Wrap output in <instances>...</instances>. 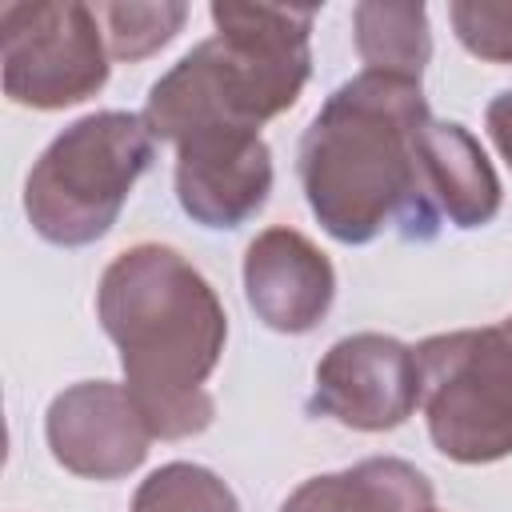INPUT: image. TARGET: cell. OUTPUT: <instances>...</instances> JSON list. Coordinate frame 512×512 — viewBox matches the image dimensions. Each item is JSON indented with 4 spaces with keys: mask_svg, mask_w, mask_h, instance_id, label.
<instances>
[{
    "mask_svg": "<svg viewBox=\"0 0 512 512\" xmlns=\"http://www.w3.org/2000/svg\"><path fill=\"white\" fill-rule=\"evenodd\" d=\"M428 120L424 88L384 72H360L320 104L300 136L296 172L312 216L332 240L368 244L388 228L404 240L440 232L420 176Z\"/></svg>",
    "mask_w": 512,
    "mask_h": 512,
    "instance_id": "6da1fadb",
    "label": "cell"
},
{
    "mask_svg": "<svg viewBox=\"0 0 512 512\" xmlns=\"http://www.w3.org/2000/svg\"><path fill=\"white\" fill-rule=\"evenodd\" d=\"M96 320L156 440H188L216 420L204 384L224 356L228 316L188 256L152 240L124 248L100 276Z\"/></svg>",
    "mask_w": 512,
    "mask_h": 512,
    "instance_id": "7a4b0ae2",
    "label": "cell"
},
{
    "mask_svg": "<svg viewBox=\"0 0 512 512\" xmlns=\"http://www.w3.org/2000/svg\"><path fill=\"white\" fill-rule=\"evenodd\" d=\"M216 32L184 52L144 100V120L156 140L176 144L180 136L228 124L256 128L288 112L312 76V24L316 8L276 4H212Z\"/></svg>",
    "mask_w": 512,
    "mask_h": 512,
    "instance_id": "3957f363",
    "label": "cell"
},
{
    "mask_svg": "<svg viewBox=\"0 0 512 512\" xmlns=\"http://www.w3.org/2000/svg\"><path fill=\"white\" fill-rule=\"evenodd\" d=\"M156 156L140 112H92L68 124L24 180V216L56 248H84L112 232L124 200Z\"/></svg>",
    "mask_w": 512,
    "mask_h": 512,
    "instance_id": "277c9868",
    "label": "cell"
},
{
    "mask_svg": "<svg viewBox=\"0 0 512 512\" xmlns=\"http://www.w3.org/2000/svg\"><path fill=\"white\" fill-rule=\"evenodd\" d=\"M416 368L424 424L440 456L456 464L512 456V344L500 324L420 340Z\"/></svg>",
    "mask_w": 512,
    "mask_h": 512,
    "instance_id": "5b68a950",
    "label": "cell"
},
{
    "mask_svg": "<svg viewBox=\"0 0 512 512\" xmlns=\"http://www.w3.org/2000/svg\"><path fill=\"white\" fill-rule=\"evenodd\" d=\"M0 80L20 108L60 112L108 84V40L80 0H12L0 8Z\"/></svg>",
    "mask_w": 512,
    "mask_h": 512,
    "instance_id": "8992f818",
    "label": "cell"
},
{
    "mask_svg": "<svg viewBox=\"0 0 512 512\" xmlns=\"http://www.w3.org/2000/svg\"><path fill=\"white\" fill-rule=\"evenodd\" d=\"M420 404L416 348L384 332H352L336 340L320 364L308 396V416H328L356 432L400 428Z\"/></svg>",
    "mask_w": 512,
    "mask_h": 512,
    "instance_id": "52a82bcc",
    "label": "cell"
},
{
    "mask_svg": "<svg viewBox=\"0 0 512 512\" xmlns=\"http://www.w3.org/2000/svg\"><path fill=\"white\" fill-rule=\"evenodd\" d=\"M176 200L204 228H240L272 192V152L256 128L208 124L176 144Z\"/></svg>",
    "mask_w": 512,
    "mask_h": 512,
    "instance_id": "ba28073f",
    "label": "cell"
},
{
    "mask_svg": "<svg viewBox=\"0 0 512 512\" xmlns=\"http://www.w3.org/2000/svg\"><path fill=\"white\" fill-rule=\"evenodd\" d=\"M52 460L84 480H120L136 472L156 440L124 384L80 380L52 396L44 412Z\"/></svg>",
    "mask_w": 512,
    "mask_h": 512,
    "instance_id": "9c48e42d",
    "label": "cell"
},
{
    "mask_svg": "<svg viewBox=\"0 0 512 512\" xmlns=\"http://www.w3.org/2000/svg\"><path fill=\"white\" fill-rule=\"evenodd\" d=\"M244 296L264 328L304 336L328 316L336 272L304 232L264 228L244 248Z\"/></svg>",
    "mask_w": 512,
    "mask_h": 512,
    "instance_id": "30bf717a",
    "label": "cell"
},
{
    "mask_svg": "<svg viewBox=\"0 0 512 512\" xmlns=\"http://www.w3.org/2000/svg\"><path fill=\"white\" fill-rule=\"evenodd\" d=\"M424 204L444 228H484L496 220L504 188L480 140L456 120H428L420 132Z\"/></svg>",
    "mask_w": 512,
    "mask_h": 512,
    "instance_id": "8fae6325",
    "label": "cell"
},
{
    "mask_svg": "<svg viewBox=\"0 0 512 512\" xmlns=\"http://www.w3.org/2000/svg\"><path fill=\"white\" fill-rule=\"evenodd\" d=\"M428 476L400 456H368L352 468L304 480L280 512H428Z\"/></svg>",
    "mask_w": 512,
    "mask_h": 512,
    "instance_id": "7c38bea8",
    "label": "cell"
},
{
    "mask_svg": "<svg viewBox=\"0 0 512 512\" xmlns=\"http://www.w3.org/2000/svg\"><path fill=\"white\" fill-rule=\"evenodd\" d=\"M352 40L364 60V72H384L420 84L432 60V32L424 4L364 0L352 8Z\"/></svg>",
    "mask_w": 512,
    "mask_h": 512,
    "instance_id": "4fadbf2b",
    "label": "cell"
},
{
    "mask_svg": "<svg viewBox=\"0 0 512 512\" xmlns=\"http://www.w3.org/2000/svg\"><path fill=\"white\" fill-rule=\"evenodd\" d=\"M132 512H240V500L212 468L172 460L140 480Z\"/></svg>",
    "mask_w": 512,
    "mask_h": 512,
    "instance_id": "5bb4252c",
    "label": "cell"
},
{
    "mask_svg": "<svg viewBox=\"0 0 512 512\" xmlns=\"http://www.w3.org/2000/svg\"><path fill=\"white\" fill-rule=\"evenodd\" d=\"M100 28H104V40H108V56L112 60H144L152 52H160L164 44H172V36L184 28L188 20V4L180 0H152V4H136V0H124V4H92Z\"/></svg>",
    "mask_w": 512,
    "mask_h": 512,
    "instance_id": "9a60e30c",
    "label": "cell"
},
{
    "mask_svg": "<svg viewBox=\"0 0 512 512\" xmlns=\"http://www.w3.org/2000/svg\"><path fill=\"white\" fill-rule=\"evenodd\" d=\"M448 20L476 60L512 64V0H452Z\"/></svg>",
    "mask_w": 512,
    "mask_h": 512,
    "instance_id": "2e32d148",
    "label": "cell"
},
{
    "mask_svg": "<svg viewBox=\"0 0 512 512\" xmlns=\"http://www.w3.org/2000/svg\"><path fill=\"white\" fill-rule=\"evenodd\" d=\"M484 128H488L496 152H500V156L508 160V168H512V88L488 100V108H484Z\"/></svg>",
    "mask_w": 512,
    "mask_h": 512,
    "instance_id": "e0dca14e",
    "label": "cell"
},
{
    "mask_svg": "<svg viewBox=\"0 0 512 512\" xmlns=\"http://www.w3.org/2000/svg\"><path fill=\"white\" fill-rule=\"evenodd\" d=\"M500 332H504V336H508V344H512V316H504V320H500Z\"/></svg>",
    "mask_w": 512,
    "mask_h": 512,
    "instance_id": "ac0fdd59",
    "label": "cell"
},
{
    "mask_svg": "<svg viewBox=\"0 0 512 512\" xmlns=\"http://www.w3.org/2000/svg\"><path fill=\"white\" fill-rule=\"evenodd\" d=\"M428 512H436V508H428Z\"/></svg>",
    "mask_w": 512,
    "mask_h": 512,
    "instance_id": "d6986e66",
    "label": "cell"
}]
</instances>
